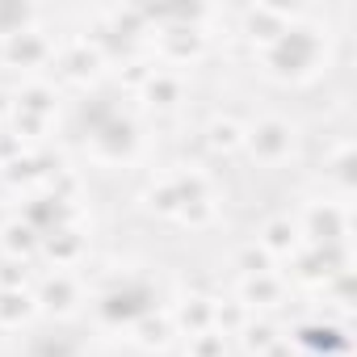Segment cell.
<instances>
[{
  "label": "cell",
  "instance_id": "cell-1",
  "mask_svg": "<svg viewBox=\"0 0 357 357\" xmlns=\"http://www.w3.org/2000/svg\"><path fill=\"white\" fill-rule=\"evenodd\" d=\"M319 51H324V43H319L315 30L286 26V30L265 47V68H269V76H278V80H303V76H311V72L319 68Z\"/></svg>",
  "mask_w": 357,
  "mask_h": 357
},
{
  "label": "cell",
  "instance_id": "cell-2",
  "mask_svg": "<svg viewBox=\"0 0 357 357\" xmlns=\"http://www.w3.org/2000/svg\"><path fill=\"white\" fill-rule=\"evenodd\" d=\"M349 231H353V219H349L344 202H311L307 215H303V223H298V236L311 248L349 244Z\"/></svg>",
  "mask_w": 357,
  "mask_h": 357
},
{
  "label": "cell",
  "instance_id": "cell-3",
  "mask_svg": "<svg viewBox=\"0 0 357 357\" xmlns=\"http://www.w3.org/2000/svg\"><path fill=\"white\" fill-rule=\"evenodd\" d=\"M244 147L261 164H282L294 151V126L286 118H261V122L244 126Z\"/></svg>",
  "mask_w": 357,
  "mask_h": 357
},
{
  "label": "cell",
  "instance_id": "cell-4",
  "mask_svg": "<svg viewBox=\"0 0 357 357\" xmlns=\"http://www.w3.org/2000/svg\"><path fill=\"white\" fill-rule=\"evenodd\" d=\"M51 55V43L38 34V30H17V34H5L0 38V59L5 63H22V68H34Z\"/></svg>",
  "mask_w": 357,
  "mask_h": 357
},
{
  "label": "cell",
  "instance_id": "cell-5",
  "mask_svg": "<svg viewBox=\"0 0 357 357\" xmlns=\"http://www.w3.org/2000/svg\"><path fill=\"white\" fill-rule=\"evenodd\" d=\"M202 47H206V34L194 30V26H168V30H160V55L168 63H190V59L202 55Z\"/></svg>",
  "mask_w": 357,
  "mask_h": 357
},
{
  "label": "cell",
  "instance_id": "cell-6",
  "mask_svg": "<svg viewBox=\"0 0 357 357\" xmlns=\"http://www.w3.org/2000/svg\"><path fill=\"white\" fill-rule=\"evenodd\" d=\"M257 244H261L273 261H290V257L303 248V236H298V223H294V219H282V215H278V219H269V223L261 227V240H257Z\"/></svg>",
  "mask_w": 357,
  "mask_h": 357
},
{
  "label": "cell",
  "instance_id": "cell-7",
  "mask_svg": "<svg viewBox=\"0 0 357 357\" xmlns=\"http://www.w3.org/2000/svg\"><path fill=\"white\" fill-rule=\"evenodd\" d=\"M34 303H38V307H47V311H55V315H72V311H76V303H80V282H76V278H68V273H51V278L38 286Z\"/></svg>",
  "mask_w": 357,
  "mask_h": 357
},
{
  "label": "cell",
  "instance_id": "cell-8",
  "mask_svg": "<svg viewBox=\"0 0 357 357\" xmlns=\"http://www.w3.org/2000/svg\"><path fill=\"white\" fill-rule=\"evenodd\" d=\"M168 315H172V328H176V332L198 336V332H206V328L215 324V298H206V294H190V298L176 303V311H168Z\"/></svg>",
  "mask_w": 357,
  "mask_h": 357
},
{
  "label": "cell",
  "instance_id": "cell-9",
  "mask_svg": "<svg viewBox=\"0 0 357 357\" xmlns=\"http://www.w3.org/2000/svg\"><path fill=\"white\" fill-rule=\"evenodd\" d=\"M286 298V282L273 273H252V278H240V303L252 311V307H278Z\"/></svg>",
  "mask_w": 357,
  "mask_h": 357
},
{
  "label": "cell",
  "instance_id": "cell-10",
  "mask_svg": "<svg viewBox=\"0 0 357 357\" xmlns=\"http://www.w3.org/2000/svg\"><path fill=\"white\" fill-rule=\"evenodd\" d=\"M130 336H135V344H143V349H164L172 336H176V328H172V315L168 311H143L139 319H130Z\"/></svg>",
  "mask_w": 357,
  "mask_h": 357
},
{
  "label": "cell",
  "instance_id": "cell-11",
  "mask_svg": "<svg viewBox=\"0 0 357 357\" xmlns=\"http://www.w3.org/2000/svg\"><path fill=\"white\" fill-rule=\"evenodd\" d=\"M0 248H5V257H13V261H30L43 248V231L30 227L26 219H9V227L0 231Z\"/></svg>",
  "mask_w": 357,
  "mask_h": 357
},
{
  "label": "cell",
  "instance_id": "cell-12",
  "mask_svg": "<svg viewBox=\"0 0 357 357\" xmlns=\"http://www.w3.org/2000/svg\"><path fill=\"white\" fill-rule=\"evenodd\" d=\"M43 252H47L55 265H72V261H80V252H84V236H80V227H55V231H43Z\"/></svg>",
  "mask_w": 357,
  "mask_h": 357
},
{
  "label": "cell",
  "instance_id": "cell-13",
  "mask_svg": "<svg viewBox=\"0 0 357 357\" xmlns=\"http://www.w3.org/2000/svg\"><path fill=\"white\" fill-rule=\"evenodd\" d=\"M290 26V17H286V9H269V5H257V9H248L244 13V30H248V38H261L265 47L282 34Z\"/></svg>",
  "mask_w": 357,
  "mask_h": 357
},
{
  "label": "cell",
  "instance_id": "cell-14",
  "mask_svg": "<svg viewBox=\"0 0 357 357\" xmlns=\"http://www.w3.org/2000/svg\"><path fill=\"white\" fill-rule=\"evenodd\" d=\"M38 311L34 290H0V328H22Z\"/></svg>",
  "mask_w": 357,
  "mask_h": 357
},
{
  "label": "cell",
  "instance_id": "cell-15",
  "mask_svg": "<svg viewBox=\"0 0 357 357\" xmlns=\"http://www.w3.org/2000/svg\"><path fill=\"white\" fill-rule=\"evenodd\" d=\"M206 147L219 151V155L240 151V147H244V126H240L236 118H211V126H206Z\"/></svg>",
  "mask_w": 357,
  "mask_h": 357
},
{
  "label": "cell",
  "instance_id": "cell-16",
  "mask_svg": "<svg viewBox=\"0 0 357 357\" xmlns=\"http://www.w3.org/2000/svg\"><path fill=\"white\" fill-rule=\"evenodd\" d=\"M248 319H252V311L240 303V298H215V332L219 336H240L244 328H248Z\"/></svg>",
  "mask_w": 357,
  "mask_h": 357
},
{
  "label": "cell",
  "instance_id": "cell-17",
  "mask_svg": "<svg viewBox=\"0 0 357 357\" xmlns=\"http://www.w3.org/2000/svg\"><path fill=\"white\" fill-rule=\"evenodd\" d=\"M181 93H185L181 76H172V72H164V68H160V72L147 80V89H143V97H147L151 105H160V109L176 105V101H181Z\"/></svg>",
  "mask_w": 357,
  "mask_h": 357
},
{
  "label": "cell",
  "instance_id": "cell-18",
  "mask_svg": "<svg viewBox=\"0 0 357 357\" xmlns=\"http://www.w3.org/2000/svg\"><path fill=\"white\" fill-rule=\"evenodd\" d=\"M97 68H101L97 47L76 43V47H68V51H63V76H72V80H89V76H97Z\"/></svg>",
  "mask_w": 357,
  "mask_h": 357
},
{
  "label": "cell",
  "instance_id": "cell-19",
  "mask_svg": "<svg viewBox=\"0 0 357 357\" xmlns=\"http://www.w3.org/2000/svg\"><path fill=\"white\" fill-rule=\"evenodd\" d=\"M147 206L155 211V215H181V190H176V181L164 172L160 181H151V190H147Z\"/></svg>",
  "mask_w": 357,
  "mask_h": 357
},
{
  "label": "cell",
  "instance_id": "cell-20",
  "mask_svg": "<svg viewBox=\"0 0 357 357\" xmlns=\"http://www.w3.org/2000/svg\"><path fill=\"white\" fill-rule=\"evenodd\" d=\"M324 172L336 181L340 194H349L353 190V143H336L332 155H328V164H324Z\"/></svg>",
  "mask_w": 357,
  "mask_h": 357
},
{
  "label": "cell",
  "instance_id": "cell-21",
  "mask_svg": "<svg viewBox=\"0 0 357 357\" xmlns=\"http://www.w3.org/2000/svg\"><path fill=\"white\" fill-rule=\"evenodd\" d=\"M17 101H22V114H38V118L55 114V89L51 84H26L17 93Z\"/></svg>",
  "mask_w": 357,
  "mask_h": 357
},
{
  "label": "cell",
  "instance_id": "cell-22",
  "mask_svg": "<svg viewBox=\"0 0 357 357\" xmlns=\"http://www.w3.org/2000/svg\"><path fill=\"white\" fill-rule=\"evenodd\" d=\"M236 269H240L244 278H252V273H273V269H278V261H273L261 244H244V248L236 252Z\"/></svg>",
  "mask_w": 357,
  "mask_h": 357
},
{
  "label": "cell",
  "instance_id": "cell-23",
  "mask_svg": "<svg viewBox=\"0 0 357 357\" xmlns=\"http://www.w3.org/2000/svg\"><path fill=\"white\" fill-rule=\"evenodd\" d=\"M240 336H244V349H248V353H257V357H261L273 340H282L278 324H269V319H248V328H244Z\"/></svg>",
  "mask_w": 357,
  "mask_h": 357
},
{
  "label": "cell",
  "instance_id": "cell-24",
  "mask_svg": "<svg viewBox=\"0 0 357 357\" xmlns=\"http://www.w3.org/2000/svg\"><path fill=\"white\" fill-rule=\"evenodd\" d=\"M185 357H227V336H219L215 328H206V332L190 336V349H185Z\"/></svg>",
  "mask_w": 357,
  "mask_h": 357
},
{
  "label": "cell",
  "instance_id": "cell-25",
  "mask_svg": "<svg viewBox=\"0 0 357 357\" xmlns=\"http://www.w3.org/2000/svg\"><path fill=\"white\" fill-rule=\"evenodd\" d=\"M0 290H30V261H0Z\"/></svg>",
  "mask_w": 357,
  "mask_h": 357
},
{
  "label": "cell",
  "instance_id": "cell-26",
  "mask_svg": "<svg viewBox=\"0 0 357 357\" xmlns=\"http://www.w3.org/2000/svg\"><path fill=\"white\" fill-rule=\"evenodd\" d=\"M215 211H219V202L215 198H198V202H190V206H181V223H190V227H211L215 223Z\"/></svg>",
  "mask_w": 357,
  "mask_h": 357
},
{
  "label": "cell",
  "instance_id": "cell-27",
  "mask_svg": "<svg viewBox=\"0 0 357 357\" xmlns=\"http://www.w3.org/2000/svg\"><path fill=\"white\" fill-rule=\"evenodd\" d=\"M155 72H160L155 63H147V59H135V63H126V72H122V84H130V89H147V80H151Z\"/></svg>",
  "mask_w": 357,
  "mask_h": 357
},
{
  "label": "cell",
  "instance_id": "cell-28",
  "mask_svg": "<svg viewBox=\"0 0 357 357\" xmlns=\"http://www.w3.org/2000/svg\"><path fill=\"white\" fill-rule=\"evenodd\" d=\"M22 155H26V147H22V135H0V168L17 164Z\"/></svg>",
  "mask_w": 357,
  "mask_h": 357
},
{
  "label": "cell",
  "instance_id": "cell-29",
  "mask_svg": "<svg viewBox=\"0 0 357 357\" xmlns=\"http://www.w3.org/2000/svg\"><path fill=\"white\" fill-rule=\"evenodd\" d=\"M13 122H17V130H30V139H38V135L47 130L51 118H38V114H22V109H13Z\"/></svg>",
  "mask_w": 357,
  "mask_h": 357
},
{
  "label": "cell",
  "instance_id": "cell-30",
  "mask_svg": "<svg viewBox=\"0 0 357 357\" xmlns=\"http://www.w3.org/2000/svg\"><path fill=\"white\" fill-rule=\"evenodd\" d=\"M5 114H13V97H9L5 89H0V118H5Z\"/></svg>",
  "mask_w": 357,
  "mask_h": 357
},
{
  "label": "cell",
  "instance_id": "cell-31",
  "mask_svg": "<svg viewBox=\"0 0 357 357\" xmlns=\"http://www.w3.org/2000/svg\"><path fill=\"white\" fill-rule=\"evenodd\" d=\"M5 227H9V211H5V206H0V231H5Z\"/></svg>",
  "mask_w": 357,
  "mask_h": 357
}]
</instances>
